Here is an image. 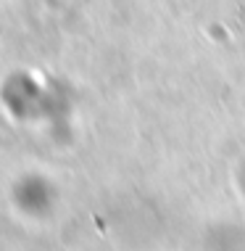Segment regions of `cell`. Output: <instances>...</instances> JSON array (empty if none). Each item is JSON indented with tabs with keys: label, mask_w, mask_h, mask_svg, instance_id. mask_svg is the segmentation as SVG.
I'll return each instance as SVG.
<instances>
[{
	"label": "cell",
	"mask_w": 245,
	"mask_h": 251,
	"mask_svg": "<svg viewBox=\"0 0 245 251\" xmlns=\"http://www.w3.org/2000/svg\"><path fill=\"white\" fill-rule=\"evenodd\" d=\"M11 201L22 214L37 217V214H43L47 209V203H50V188H47V182L40 177V175L26 172L13 182Z\"/></svg>",
	"instance_id": "6da1fadb"
}]
</instances>
